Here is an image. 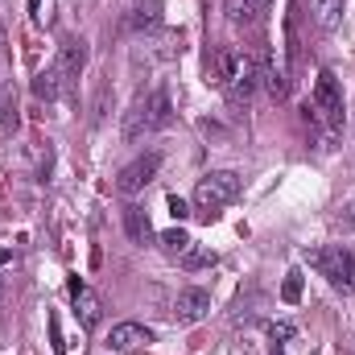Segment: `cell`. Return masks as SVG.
<instances>
[{
	"label": "cell",
	"instance_id": "6da1fadb",
	"mask_svg": "<svg viewBox=\"0 0 355 355\" xmlns=\"http://www.w3.org/2000/svg\"><path fill=\"white\" fill-rule=\"evenodd\" d=\"M174 120V103H170V91H153L149 99H137L128 120H124V141H141L149 132H162L166 124Z\"/></svg>",
	"mask_w": 355,
	"mask_h": 355
},
{
	"label": "cell",
	"instance_id": "7a4b0ae2",
	"mask_svg": "<svg viewBox=\"0 0 355 355\" xmlns=\"http://www.w3.org/2000/svg\"><path fill=\"white\" fill-rule=\"evenodd\" d=\"M240 190H244V182H240L236 170H211L207 178H198V186H194V202H198L202 219H215L219 207H227V202L240 198Z\"/></svg>",
	"mask_w": 355,
	"mask_h": 355
},
{
	"label": "cell",
	"instance_id": "3957f363",
	"mask_svg": "<svg viewBox=\"0 0 355 355\" xmlns=\"http://www.w3.org/2000/svg\"><path fill=\"white\" fill-rule=\"evenodd\" d=\"M306 261H310V268H318V277H327L339 293H355V257L343 248V244L310 248Z\"/></svg>",
	"mask_w": 355,
	"mask_h": 355
},
{
	"label": "cell",
	"instance_id": "277c9868",
	"mask_svg": "<svg viewBox=\"0 0 355 355\" xmlns=\"http://www.w3.org/2000/svg\"><path fill=\"white\" fill-rule=\"evenodd\" d=\"M314 112L327 120V128H339L343 124V87L331 71H318V83H314Z\"/></svg>",
	"mask_w": 355,
	"mask_h": 355
},
{
	"label": "cell",
	"instance_id": "5b68a950",
	"mask_svg": "<svg viewBox=\"0 0 355 355\" xmlns=\"http://www.w3.org/2000/svg\"><path fill=\"white\" fill-rule=\"evenodd\" d=\"M157 170H162V153H157V149H149V153H141L137 162H128V166L120 170L116 190H120V194H137V190H145V186L157 178Z\"/></svg>",
	"mask_w": 355,
	"mask_h": 355
},
{
	"label": "cell",
	"instance_id": "8992f818",
	"mask_svg": "<svg viewBox=\"0 0 355 355\" xmlns=\"http://www.w3.org/2000/svg\"><path fill=\"white\" fill-rule=\"evenodd\" d=\"M211 314V293L207 289H198V285H186V289H178V302H174V318L182 327H194V322H202Z\"/></svg>",
	"mask_w": 355,
	"mask_h": 355
},
{
	"label": "cell",
	"instance_id": "52a82bcc",
	"mask_svg": "<svg viewBox=\"0 0 355 355\" xmlns=\"http://www.w3.org/2000/svg\"><path fill=\"white\" fill-rule=\"evenodd\" d=\"M67 289H71V302H75V314H79V322L95 331L99 322H103V302L95 297V289H91L87 281H79V277H71L67 281Z\"/></svg>",
	"mask_w": 355,
	"mask_h": 355
},
{
	"label": "cell",
	"instance_id": "ba28073f",
	"mask_svg": "<svg viewBox=\"0 0 355 355\" xmlns=\"http://www.w3.org/2000/svg\"><path fill=\"white\" fill-rule=\"evenodd\" d=\"M257 75H261V87L268 91V99H289V71H277V62H272V54H268V46L257 50Z\"/></svg>",
	"mask_w": 355,
	"mask_h": 355
},
{
	"label": "cell",
	"instance_id": "9c48e42d",
	"mask_svg": "<svg viewBox=\"0 0 355 355\" xmlns=\"http://www.w3.org/2000/svg\"><path fill=\"white\" fill-rule=\"evenodd\" d=\"M107 343H112V352H141V347L153 343V331L141 327V322H116L112 335H107Z\"/></svg>",
	"mask_w": 355,
	"mask_h": 355
},
{
	"label": "cell",
	"instance_id": "30bf717a",
	"mask_svg": "<svg viewBox=\"0 0 355 355\" xmlns=\"http://www.w3.org/2000/svg\"><path fill=\"white\" fill-rule=\"evenodd\" d=\"M54 67L62 71V79H79L83 67H87V42H83V37H67V42L58 46V62H54Z\"/></svg>",
	"mask_w": 355,
	"mask_h": 355
},
{
	"label": "cell",
	"instance_id": "8fae6325",
	"mask_svg": "<svg viewBox=\"0 0 355 355\" xmlns=\"http://www.w3.org/2000/svg\"><path fill=\"white\" fill-rule=\"evenodd\" d=\"M240 67H244V54H240L236 46H219L215 58H211V83H215V87H227V83L240 75Z\"/></svg>",
	"mask_w": 355,
	"mask_h": 355
},
{
	"label": "cell",
	"instance_id": "7c38bea8",
	"mask_svg": "<svg viewBox=\"0 0 355 355\" xmlns=\"http://www.w3.org/2000/svg\"><path fill=\"white\" fill-rule=\"evenodd\" d=\"M257 87H261L257 58H252V54H244V67H240V75H236V79H232L223 91H227V99H232V103H248V99L257 95Z\"/></svg>",
	"mask_w": 355,
	"mask_h": 355
},
{
	"label": "cell",
	"instance_id": "4fadbf2b",
	"mask_svg": "<svg viewBox=\"0 0 355 355\" xmlns=\"http://www.w3.org/2000/svg\"><path fill=\"white\" fill-rule=\"evenodd\" d=\"M124 232H128L132 244H149V240H153V223H149L145 207H137V202L124 207Z\"/></svg>",
	"mask_w": 355,
	"mask_h": 355
},
{
	"label": "cell",
	"instance_id": "5bb4252c",
	"mask_svg": "<svg viewBox=\"0 0 355 355\" xmlns=\"http://www.w3.org/2000/svg\"><path fill=\"white\" fill-rule=\"evenodd\" d=\"M62 83H67L62 71H58V67H46V71L33 79V95H37V99H58V95H62Z\"/></svg>",
	"mask_w": 355,
	"mask_h": 355
},
{
	"label": "cell",
	"instance_id": "9a60e30c",
	"mask_svg": "<svg viewBox=\"0 0 355 355\" xmlns=\"http://www.w3.org/2000/svg\"><path fill=\"white\" fill-rule=\"evenodd\" d=\"M227 21L232 25H257L261 21V8L252 0H227Z\"/></svg>",
	"mask_w": 355,
	"mask_h": 355
},
{
	"label": "cell",
	"instance_id": "2e32d148",
	"mask_svg": "<svg viewBox=\"0 0 355 355\" xmlns=\"http://www.w3.org/2000/svg\"><path fill=\"white\" fill-rule=\"evenodd\" d=\"M211 265H219V257H215L211 248H194V244H190V248L182 252V268H186V272H198V268H211Z\"/></svg>",
	"mask_w": 355,
	"mask_h": 355
},
{
	"label": "cell",
	"instance_id": "e0dca14e",
	"mask_svg": "<svg viewBox=\"0 0 355 355\" xmlns=\"http://www.w3.org/2000/svg\"><path fill=\"white\" fill-rule=\"evenodd\" d=\"M297 46H302V42H297V17L289 12V17H285V67L297 62Z\"/></svg>",
	"mask_w": 355,
	"mask_h": 355
},
{
	"label": "cell",
	"instance_id": "ac0fdd59",
	"mask_svg": "<svg viewBox=\"0 0 355 355\" xmlns=\"http://www.w3.org/2000/svg\"><path fill=\"white\" fill-rule=\"evenodd\" d=\"M162 248H166L170 257H182V252L190 248V236H186L182 227H170V232H162Z\"/></svg>",
	"mask_w": 355,
	"mask_h": 355
},
{
	"label": "cell",
	"instance_id": "d6986e66",
	"mask_svg": "<svg viewBox=\"0 0 355 355\" xmlns=\"http://www.w3.org/2000/svg\"><path fill=\"white\" fill-rule=\"evenodd\" d=\"M281 297L293 306V302H302V272H289L285 277V285H281Z\"/></svg>",
	"mask_w": 355,
	"mask_h": 355
},
{
	"label": "cell",
	"instance_id": "ffe728a7",
	"mask_svg": "<svg viewBox=\"0 0 355 355\" xmlns=\"http://www.w3.org/2000/svg\"><path fill=\"white\" fill-rule=\"evenodd\" d=\"M318 17H322L327 29H335V21H339V0H318Z\"/></svg>",
	"mask_w": 355,
	"mask_h": 355
},
{
	"label": "cell",
	"instance_id": "44dd1931",
	"mask_svg": "<svg viewBox=\"0 0 355 355\" xmlns=\"http://www.w3.org/2000/svg\"><path fill=\"white\" fill-rule=\"evenodd\" d=\"M132 29H157V8H137Z\"/></svg>",
	"mask_w": 355,
	"mask_h": 355
},
{
	"label": "cell",
	"instance_id": "7402d4cb",
	"mask_svg": "<svg viewBox=\"0 0 355 355\" xmlns=\"http://www.w3.org/2000/svg\"><path fill=\"white\" fill-rule=\"evenodd\" d=\"M268 335H272V343H289V339L297 335V327H293V322H272Z\"/></svg>",
	"mask_w": 355,
	"mask_h": 355
},
{
	"label": "cell",
	"instance_id": "603a6c76",
	"mask_svg": "<svg viewBox=\"0 0 355 355\" xmlns=\"http://www.w3.org/2000/svg\"><path fill=\"white\" fill-rule=\"evenodd\" d=\"M50 339H54V355H67V343H62V327H58V314H50Z\"/></svg>",
	"mask_w": 355,
	"mask_h": 355
},
{
	"label": "cell",
	"instance_id": "cb8c5ba5",
	"mask_svg": "<svg viewBox=\"0 0 355 355\" xmlns=\"http://www.w3.org/2000/svg\"><path fill=\"white\" fill-rule=\"evenodd\" d=\"M170 215H174V219H186V215H190L186 198H178V194H170Z\"/></svg>",
	"mask_w": 355,
	"mask_h": 355
},
{
	"label": "cell",
	"instance_id": "d4e9b609",
	"mask_svg": "<svg viewBox=\"0 0 355 355\" xmlns=\"http://www.w3.org/2000/svg\"><path fill=\"white\" fill-rule=\"evenodd\" d=\"M343 223H347V227H355V202H352V207H343Z\"/></svg>",
	"mask_w": 355,
	"mask_h": 355
},
{
	"label": "cell",
	"instance_id": "484cf974",
	"mask_svg": "<svg viewBox=\"0 0 355 355\" xmlns=\"http://www.w3.org/2000/svg\"><path fill=\"white\" fill-rule=\"evenodd\" d=\"M29 12H33V21H42V0H29Z\"/></svg>",
	"mask_w": 355,
	"mask_h": 355
},
{
	"label": "cell",
	"instance_id": "4316f807",
	"mask_svg": "<svg viewBox=\"0 0 355 355\" xmlns=\"http://www.w3.org/2000/svg\"><path fill=\"white\" fill-rule=\"evenodd\" d=\"M8 261H12V248H0V268L8 265Z\"/></svg>",
	"mask_w": 355,
	"mask_h": 355
},
{
	"label": "cell",
	"instance_id": "83f0119b",
	"mask_svg": "<svg viewBox=\"0 0 355 355\" xmlns=\"http://www.w3.org/2000/svg\"><path fill=\"white\" fill-rule=\"evenodd\" d=\"M252 4H257V8H268V4H272V0H252Z\"/></svg>",
	"mask_w": 355,
	"mask_h": 355
}]
</instances>
